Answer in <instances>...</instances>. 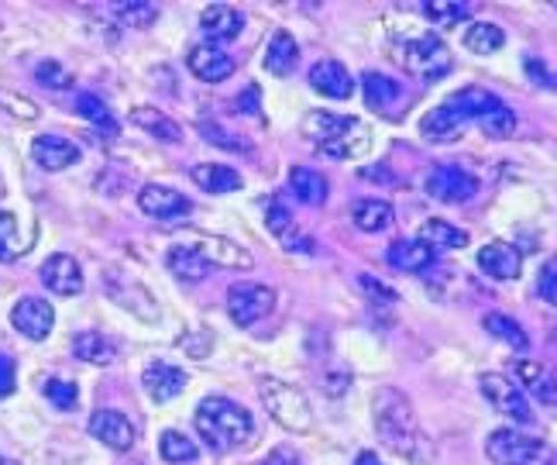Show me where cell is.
I'll return each mask as SVG.
<instances>
[{"instance_id": "6da1fadb", "label": "cell", "mask_w": 557, "mask_h": 465, "mask_svg": "<svg viewBox=\"0 0 557 465\" xmlns=\"http://www.w3.org/2000/svg\"><path fill=\"white\" fill-rule=\"evenodd\" d=\"M372 420L375 431L382 438V445L403 455V458H423L426 455V438L417 420V411L410 404V396L399 390H375L372 396Z\"/></svg>"}, {"instance_id": "7a4b0ae2", "label": "cell", "mask_w": 557, "mask_h": 465, "mask_svg": "<svg viewBox=\"0 0 557 465\" xmlns=\"http://www.w3.org/2000/svg\"><path fill=\"white\" fill-rule=\"evenodd\" d=\"M193 428H197L203 445L213 452H234L242 445H251L255 438L251 414L227 396H207L197 414H193Z\"/></svg>"}, {"instance_id": "3957f363", "label": "cell", "mask_w": 557, "mask_h": 465, "mask_svg": "<svg viewBox=\"0 0 557 465\" xmlns=\"http://www.w3.org/2000/svg\"><path fill=\"white\" fill-rule=\"evenodd\" d=\"M304 135L317 145L327 159H361L372 149L369 129L351 114L334 111H310L304 118Z\"/></svg>"}, {"instance_id": "277c9868", "label": "cell", "mask_w": 557, "mask_h": 465, "mask_svg": "<svg viewBox=\"0 0 557 465\" xmlns=\"http://www.w3.org/2000/svg\"><path fill=\"white\" fill-rule=\"evenodd\" d=\"M447 103L461 114V121H479L488 138H512V132H517V114H512L506 103L488 94L482 87H468V90H458L455 97H447Z\"/></svg>"}, {"instance_id": "5b68a950", "label": "cell", "mask_w": 557, "mask_h": 465, "mask_svg": "<svg viewBox=\"0 0 557 465\" xmlns=\"http://www.w3.org/2000/svg\"><path fill=\"white\" fill-rule=\"evenodd\" d=\"M393 56L399 66L410 73V76H420V83H441L447 73H451V52L447 46L437 38V35H413V38H403L393 46Z\"/></svg>"}, {"instance_id": "8992f818", "label": "cell", "mask_w": 557, "mask_h": 465, "mask_svg": "<svg viewBox=\"0 0 557 465\" xmlns=\"http://www.w3.org/2000/svg\"><path fill=\"white\" fill-rule=\"evenodd\" d=\"M259 396H262L269 417L278 420L286 431L307 435L313 428V407H310L307 393L293 383H286V379H262Z\"/></svg>"}, {"instance_id": "52a82bcc", "label": "cell", "mask_w": 557, "mask_h": 465, "mask_svg": "<svg viewBox=\"0 0 557 465\" xmlns=\"http://www.w3.org/2000/svg\"><path fill=\"white\" fill-rule=\"evenodd\" d=\"M485 455L496 465H554V449L547 441L520 435L512 428L492 431L485 441Z\"/></svg>"}, {"instance_id": "ba28073f", "label": "cell", "mask_w": 557, "mask_h": 465, "mask_svg": "<svg viewBox=\"0 0 557 465\" xmlns=\"http://www.w3.org/2000/svg\"><path fill=\"white\" fill-rule=\"evenodd\" d=\"M275 307V290L262 283H234L227 290V314L234 325L251 328L259 325L262 317H269Z\"/></svg>"}, {"instance_id": "9c48e42d", "label": "cell", "mask_w": 557, "mask_h": 465, "mask_svg": "<svg viewBox=\"0 0 557 465\" xmlns=\"http://www.w3.org/2000/svg\"><path fill=\"white\" fill-rule=\"evenodd\" d=\"M479 387L485 393V400L492 407H496L499 414L520 420V425H533V411H530V400L527 393L517 387V379L509 376H499V372H482L479 376Z\"/></svg>"}, {"instance_id": "30bf717a", "label": "cell", "mask_w": 557, "mask_h": 465, "mask_svg": "<svg viewBox=\"0 0 557 465\" xmlns=\"http://www.w3.org/2000/svg\"><path fill=\"white\" fill-rule=\"evenodd\" d=\"M423 189L441 204H468L479 197V180L461 166H434L423 180Z\"/></svg>"}, {"instance_id": "8fae6325", "label": "cell", "mask_w": 557, "mask_h": 465, "mask_svg": "<svg viewBox=\"0 0 557 465\" xmlns=\"http://www.w3.org/2000/svg\"><path fill=\"white\" fill-rule=\"evenodd\" d=\"M361 90H366V103L382 114V118H399L406 111V100H410V94H406V87L399 79L393 76H382V73H366L361 76Z\"/></svg>"}, {"instance_id": "7c38bea8", "label": "cell", "mask_w": 557, "mask_h": 465, "mask_svg": "<svg viewBox=\"0 0 557 465\" xmlns=\"http://www.w3.org/2000/svg\"><path fill=\"white\" fill-rule=\"evenodd\" d=\"M138 207H141V215L156 218V221H176V218H186L189 210H193L186 194H180L176 186H162V183L141 186Z\"/></svg>"}, {"instance_id": "4fadbf2b", "label": "cell", "mask_w": 557, "mask_h": 465, "mask_svg": "<svg viewBox=\"0 0 557 465\" xmlns=\"http://www.w3.org/2000/svg\"><path fill=\"white\" fill-rule=\"evenodd\" d=\"M183 245H189L193 252H200L203 262L210 269H251V252H245L242 245H234L227 238H213V235H189Z\"/></svg>"}, {"instance_id": "5bb4252c", "label": "cell", "mask_w": 557, "mask_h": 465, "mask_svg": "<svg viewBox=\"0 0 557 465\" xmlns=\"http://www.w3.org/2000/svg\"><path fill=\"white\" fill-rule=\"evenodd\" d=\"M11 325L32 338V342H41V338H49L52 334V325H55V310L49 301H41V297H25V301H17L14 310H11Z\"/></svg>"}, {"instance_id": "9a60e30c", "label": "cell", "mask_w": 557, "mask_h": 465, "mask_svg": "<svg viewBox=\"0 0 557 465\" xmlns=\"http://www.w3.org/2000/svg\"><path fill=\"white\" fill-rule=\"evenodd\" d=\"M90 435L100 441V445L114 449V452H127L138 438L135 425L121 411H97L90 417Z\"/></svg>"}, {"instance_id": "2e32d148", "label": "cell", "mask_w": 557, "mask_h": 465, "mask_svg": "<svg viewBox=\"0 0 557 465\" xmlns=\"http://www.w3.org/2000/svg\"><path fill=\"white\" fill-rule=\"evenodd\" d=\"M310 87L331 100H348L355 94V76L337 59H320L310 66Z\"/></svg>"}, {"instance_id": "e0dca14e", "label": "cell", "mask_w": 557, "mask_h": 465, "mask_svg": "<svg viewBox=\"0 0 557 465\" xmlns=\"http://www.w3.org/2000/svg\"><path fill=\"white\" fill-rule=\"evenodd\" d=\"M32 159L46 169V173H62L79 162V145L62 135H38L32 145Z\"/></svg>"}, {"instance_id": "ac0fdd59", "label": "cell", "mask_w": 557, "mask_h": 465, "mask_svg": "<svg viewBox=\"0 0 557 465\" xmlns=\"http://www.w3.org/2000/svg\"><path fill=\"white\" fill-rule=\"evenodd\" d=\"M186 372L169 366V363H152L145 372H141V387L145 393L156 400V404H169V400H176L183 390H186Z\"/></svg>"}, {"instance_id": "d6986e66", "label": "cell", "mask_w": 557, "mask_h": 465, "mask_svg": "<svg viewBox=\"0 0 557 465\" xmlns=\"http://www.w3.org/2000/svg\"><path fill=\"white\" fill-rule=\"evenodd\" d=\"M41 283L59 297H76L83 290V269L73 256H49L41 262Z\"/></svg>"}, {"instance_id": "ffe728a7", "label": "cell", "mask_w": 557, "mask_h": 465, "mask_svg": "<svg viewBox=\"0 0 557 465\" xmlns=\"http://www.w3.org/2000/svg\"><path fill=\"white\" fill-rule=\"evenodd\" d=\"M186 62H189V73L203 83H224L234 73V59L218 46H193Z\"/></svg>"}, {"instance_id": "44dd1931", "label": "cell", "mask_w": 557, "mask_h": 465, "mask_svg": "<svg viewBox=\"0 0 557 465\" xmlns=\"http://www.w3.org/2000/svg\"><path fill=\"white\" fill-rule=\"evenodd\" d=\"M479 266L485 277L492 280H517L520 269H523V256L517 245L509 242H492L479 252Z\"/></svg>"}, {"instance_id": "7402d4cb", "label": "cell", "mask_w": 557, "mask_h": 465, "mask_svg": "<svg viewBox=\"0 0 557 465\" xmlns=\"http://www.w3.org/2000/svg\"><path fill=\"white\" fill-rule=\"evenodd\" d=\"M200 32L221 46V41H231V38H238L245 32V14L238 8H231V4H210L200 14Z\"/></svg>"}, {"instance_id": "603a6c76", "label": "cell", "mask_w": 557, "mask_h": 465, "mask_svg": "<svg viewBox=\"0 0 557 465\" xmlns=\"http://www.w3.org/2000/svg\"><path fill=\"white\" fill-rule=\"evenodd\" d=\"M461 132H465V121H461V114H458L447 100L441 103V108L426 111V114L420 118V135H423L426 142L447 145V142H458Z\"/></svg>"}, {"instance_id": "cb8c5ba5", "label": "cell", "mask_w": 557, "mask_h": 465, "mask_svg": "<svg viewBox=\"0 0 557 465\" xmlns=\"http://www.w3.org/2000/svg\"><path fill=\"white\" fill-rule=\"evenodd\" d=\"M385 262L399 272H423L434 262V248L423 245L420 238H396L389 248H385Z\"/></svg>"}, {"instance_id": "d4e9b609", "label": "cell", "mask_w": 557, "mask_h": 465, "mask_svg": "<svg viewBox=\"0 0 557 465\" xmlns=\"http://www.w3.org/2000/svg\"><path fill=\"white\" fill-rule=\"evenodd\" d=\"M193 183L203 186L207 194H234V189H242V173L238 169H231L224 162H203V166H193Z\"/></svg>"}, {"instance_id": "484cf974", "label": "cell", "mask_w": 557, "mask_h": 465, "mask_svg": "<svg viewBox=\"0 0 557 465\" xmlns=\"http://www.w3.org/2000/svg\"><path fill=\"white\" fill-rule=\"evenodd\" d=\"M512 376L520 379V390H530L537 400L544 404H557V376L547 372L544 366L537 363H512Z\"/></svg>"}, {"instance_id": "4316f807", "label": "cell", "mask_w": 557, "mask_h": 465, "mask_svg": "<svg viewBox=\"0 0 557 465\" xmlns=\"http://www.w3.org/2000/svg\"><path fill=\"white\" fill-rule=\"evenodd\" d=\"M165 266H169V272H173L176 280H183V283H200V280H207L210 277V266L203 262V256L200 252H193L189 245H173L169 248V256H165Z\"/></svg>"}, {"instance_id": "83f0119b", "label": "cell", "mask_w": 557, "mask_h": 465, "mask_svg": "<svg viewBox=\"0 0 557 465\" xmlns=\"http://www.w3.org/2000/svg\"><path fill=\"white\" fill-rule=\"evenodd\" d=\"M289 189H293V197L299 204H307V207H320L327 200V180L317 173V169L310 166H296L293 173H289Z\"/></svg>"}, {"instance_id": "f1b7e54d", "label": "cell", "mask_w": 557, "mask_h": 465, "mask_svg": "<svg viewBox=\"0 0 557 465\" xmlns=\"http://www.w3.org/2000/svg\"><path fill=\"white\" fill-rule=\"evenodd\" d=\"M103 286L107 290H111V297L121 304V307H127V310H135L138 317H145L141 314V307H138V301L145 304V307H156V301L152 297H148V290L138 283V280H132V277H124V272H111V277H103ZM159 310V307H156Z\"/></svg>"}, {"instance_id": "f546056e", "label": "cell", "mask_w": 557, "mask_h": 465, "mask_svg": "<svg viewBox=\"0 0 557 465\" xmlns=\"http://www.w3.org/2000/svg\"><path fill=\"white\" fill-rule=\"evenodd\" d=\"M73 352L76 358H83V363H90V366H111L117 352H114V342L107 334L100 331H83L73 338Z\"/></svg>"}, {"instance_id": "4dcf8cb0", "label": "cell", "mask_w": 557, "mask_h": 465, "mask_svg": "<svg viewBox=\"0 0 557 465\" xmlns=\"http://www.w3.org/2000/svg\"><path fill=\"white\" fill-rule=\"evenodd\" d=\"M132 121L138 124L141 132H148L152 138H159V142H173V145L183 142V129L169 114H162L159 108H135L132 111Z\"/></svg>"}, {"instance_id": "1f68e13d", "label": "cell", "mask_w": 557, "mask_h": 465, "mask_svg": "<svg viewBox=\"0 0 557 465\" xmlns=\"http://www.w3.org/2000/svg\"><path fill=\"white\" fill-rule=\"evenodd\" d=\"M482 328H485L492 338H499V342H506L509 348L530 352V334L520 328V321H512L509 314H499V310L485 314V317H482Z\"/></svg>"}, {"instance_id": "d6a6232c", "label": "cell", "mask_w": 557, "mask_h": 465, "mask_svg": "<svg viewBox=\"0 0 557 465\" xmlns=\"http://www.w3.org/2000/svg\"><path fill=\"white\" fill-rule=\"evenodd\" d=\"M351 221H355V228L369 231V235H379V231L393 228V207L385 200H375V197L358 200L351 207Z\"/></svg>"}, {"instance_id": "836d02e7", "label": "cell", "mask_w": 557, "mask_h": 465, "mask_svg": "<svg viewBox=\"0 0 557 465\" xmlns=\"http://www.w3.org/2000/svg\"><path fill=\"white\" fill-rule=\"evenodd\" d=\"M296 59H299V46L289 32H275L269 41V52H265V66L275 76H289L296 70Z\"/></svg>"}, {"instance_id": "e575fe53", "label": "cell", "mask_w": 557, "mask_h": 465, "mask_svg": "<svg viewBox=\"0 0 557 465\" xmlns=\"http://www.w3.org/2000/svg\"><path fill=\"white\" fill-rule=\"evenodd\" d=\"M503 46H506V32L499 25H488V21H475V25H468L465 32V49L475 56H492Z\"/></svg>"}, {"instance_id": "d590c367", "label": "cell", "mask_w": 557, "mask_h": 465, "mask_svg": "<svg viewBox=\"0 0 557 465\" xmlns=\"http://www.w3.org/2000/svg\"><path fill=\"white\" fill-rule=\"evenodd\" d=\"M420 242H423V245H431L434 252H437V248H465V245H468V231H461V228H455V224H447V221L434 218V221H426V224L420 228Z\"/></svg>"}, {"instance_id": "8d00e7d4", "label": "cell", "mask_w": 557, "mask_h": 465, "mask_svg": "<svg viewBox=\"0 0 557 465\" xmlns=\"http://www.w3.org/2000/svg\"><path fill=\"white\" fill-rule=\"evenodd\" d=\"M76 111H79V118H87L90 124H97L100 135L117 138V121H114L111 111H107V103L97 94H79L76 97Z\"/></svg>"}, {"instance_id": "74e56055", "label": "cell", "mask_w": 557, "mask_h": 465, "mask_svg": "<svg viewBox=\"0 0 557 465\" xmlns=\"http://www.w3.org/2000/svg\"><path fill=\"white\" fill-rule=\"evenodd\" d=\"M159 455L162 462H173V465H186V462H197L200 449L183 431H162L159 438Z\"/></svg>"}, {"instance_id": "f35d334b", "label": "cell", "mask_w": 557, "mask_h": 465, "mask_svg": "<svg viewBox=\"0 0 557 465\" xmlns=\"http://www.w3.org/2000/svg\"><path fill=\"white\" fill-rule=\"evenodd\" d=\"M420 11L441 28H451V25H458V21H465L471 14L468 4H455V0H426V4H420Z\"/></svg>"}, {"instance_id": "ab89813d", "label": "cell", "mask_w": 557, "mask_h": 465, "mask_svg": "<svg viewBox=\"0 0 557 465\" xmlns=\"http://www.w3.org/2000/svg\"><path fill=\"white\" fill-rule=\"evenodd\" d=\"M114 11L127 28H152L159 21V8L145 4V0H135V4H117Z\"/></svg>"}, {"instance_id": "60d3db41", "label": "cell", "mask_w": 557, "mask_h": 465, "mask_svg": "<svg viewBox=\"0 0 557 465\" xmlns=\"http://www.w3.org/2000/svg\"><path fill=\"white\" fill-rule=\"evenodd\" d=\"M21 248H25V242H21V235H17V221H14V215H8V210H0V262L14 259Z\"/></svg>"}, {"instance_id": "b9f144b4", "label": "cell", "mask_w": 557, "mask_h": 465, "mask_svg": "<svg viewBox=\"0 0 557 465\" xmlns=\"http://www.w3.org/2000/svg\"><path fill=\"white\" fill-rule=\"evenodd\" d=\"M35 79L41 83V87H52V90H70L73 87V76L59 66V62L46 59V62H38L35 66Z\"/></svg>"}, {"instance_id": "7bdbcfd3", "label": "cell", "mask_w": 557, "mask_h": 465, "mask_svg": "<svg viewBox=\"0 0 557 465\" xmlns=\"http://www.w3.org/2000/svg\"><path fill=\"white\" fill-rule=\"evenodd\" d=\"M265 224H269L272 235H275V238H283V245L289 248V242H293V215H289V210H286L283 204H278V200L269 204Z\"/></svg>"}, {"instance_id": "ee69618b", "label": "cell", "mask_w": 557, "mask_h": 465, "mask_svg": "<svg viewBox=\"0 0 557 465\" xmlns=\"http://www.w3.org/2000/svg\"><path fill=\"white\" fill-rule=\"evenodd\" d=\"M200 135L210 145H221V149H227V152H251V142L248 138H234L227 129H218V124H200Z\"/></svg>"}, {"instance_id": "f6af8a7d", "label": "cell", "mask_w": 557, "mask_h": 465, "mask_svg": "<svg viewBox=\"0 0 557 465\" xmlns=\"http://www.w3.org/2000/svg\"><path fill=\"white\" fill-rule=\"evenodd\" d=\"M46 396L52 400V407L73 411L76 400H79V390H76V383H70V379H49V383H46Z\"/></svg>"}, {"instance_id": "bcb514c9", "label": "cell", "mask_w": 557, "mask_h": 465, "mask_svg": "<svg viewBox=\"0 0 557 465\" xmlns=\"http://www.w3.org/2000/svg\"><path fill=\"white\" fill-rule=\"evenodd\" d=\"M537 293H541V297H544L547 304H554V307H557V262H550V266H544V269H541Z\"/></svg>"}, {"instance_id": "7dc6e473", "label": "cell", "mask_w": 557, "mask_h": 465, "mask_svg": "<svg viewBox=\"0 0 557 465\" xmlns=\"http://www.w3.org/2000/svg\"><path fill=\"white\" fill-rule=\"evenodd\" d=\"M527 73L537 87H557V73H550L541 59H527Z\"/></svg>"}, {"instance_id": "c3c4849f", "label": "cell", "mask_w": 557, "mask_h": 465, "mask_svg": "<svg viewBox=\"0 0 557 465\" xmlns=\"http://www.w3.org/2000/svg\"><path fill=\"white\" fill-rule=\"evenodd\" d=\"M14 379H17V369H14V358L0 352V396H8L14 390Z\"/></svg>"}, {"instance_id": "681fc988", "label": "cell", "mask_w": 557, "mask_h": 465, "mask_svg": "<svg viewBox=\"0 0 557 465\" xmlns=\"http://www.w3.org/2000/svg\"><path fill=\"white\" fill-rule=\"evenodd\" d=\"M262 465H304V458H299L289 445H278V449H272V452L265 455Z\"/></svg>"}, {"instance_id": "f907efd6", "label": "cell", "mask_w": 557, "mask_h": 465, "mask_svg": "<svg viewBox=\"0 0 557 465\" xmlns=\"http://www.w3.org/2000/svg\"><path fill=\"white\" fill-rule=\"evenodd\" d=\"M0 100H11L8 108H14L21 118H28V121H32V118H38V108H35L32 100H21V97H14V94H0Z\"/></svg>"}, {"instance_id": "816d5d0a", "label": "cell", "mask_w": 557, "mask_h": 465, "mask_svg": "<svg viewBox=\"0 0 557 465\" xmlns=\"http://www.w3.org/2000/svg\"><path fill=\"white\" fill-rule=\"evenodd\" d=\"M361 286H366V290H372V293H375V301H396V293H393L389 286L375 283L372 277H361Z\"/></svg>"}, {"instance_id": "f5cc1de1", "label": "cell", "mask_w": 557, "mask_h": 465, "mask_svg": "<svg viewBox=\"0 0 557 465\" xmlns=\"http://www.w3.org/2000/svg\"><path fill=\"white\" fill-rule=\"evenodd\" d=\"M355 465H385L375 452H361L358 458H355Z\"/></svg>"}, {"instance_id": "db71d44e", "label": "cell", "mask_w": 557, "mask_h": 465, "mask_svg": "<svg viewBox=\"0 0 557 465\" xmlns=\"http://www.w3.org/2000/svg\"><path fill=\"white\" fill-rule=\"evenodd\" d=\"M0 465H21V462H14V458H8V455H0Z\"/></svg>"}]
</instances>
